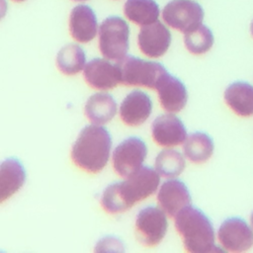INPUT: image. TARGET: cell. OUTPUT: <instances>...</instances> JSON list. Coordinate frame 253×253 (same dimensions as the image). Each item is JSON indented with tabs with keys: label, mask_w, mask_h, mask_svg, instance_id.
Returning a JSON list of instances; mask_svg holds the SVG:
<instances>
[{
	"label": "cell",
	"mask_w": 253,
	"mask_h": 253,
	"mask_svg": "<svg viewBox=\"0 0 253 253\" xmlns=\"http://www.w3.org/2000/svg\"><path fill=\"white\" fill-rule=\"evenodd\" d=\"M159 173L143 166L126 181L109 185L102 194L101 206L109 213H121L151 196L158 188Z\"/></svg>",
	"instance_id": "obj_1"
},
{
	"label": "cell",
	"mask_w": 253,
	"mask_h": 253,
	"mask_svg": "<svg viewBox=\"0 0 253 253\" xmlns=\"http://www.w3.org/2000/svg\"><path fill=\"white\" fill-rule=\"evenodd\" d=\"M112 146L109 131L98 125L85 126L71 148V159L80 169L98 173L106 166Z\"/></svg>",
	"instance_id": "obj_2"
},
{
	"label": "cell",
	"mask_w": 253,
	"mask_h": 253,
	"mask_svg": "<svg viewBox=\"0 0 253 253\" xmlns=\"http://www.w3.org/2000/svg\"><path fill=\"white\" fill-rule=\"evenodd\" d=\"M175 226L184 247L191 253L218 251L214 244V231L204 212L192 206L184 208L175 216Z\"/></svg>",
	"instance_id": "obj_3"
},
{
	"label": "cell",
	"mask_w": 253,
	"mask_h": 253,
	"mask_svg": "<svg viewBox=\"0 0 253 253\" xmlns=\"http://www.w3.org/2000/svg\"><path fill=\"white\" fill-rule=\"evenodd\" d=\"M121 71V83L126 86H138L155 89L159 78L167 72L158 62L147 61L131 55H126L117 61Z\"/></svg>",
	"instance_id": "obj_4"
},
{
	"label": "cell",
	"mask_w": 253,
	"mask_h": 253,
	"mask_svg": "<svg viewBox=\"0 0 253 253\" xmlns=\"http://www.w3.org/2000/svg\"><path fill=\"white\" fill-rule=\"evenodd\" d=\"M128 25L119 17L105 19L99 27V47L108 59L120 60L128 50Z\"/></svg>",
	"instance_id": "obj_5"
},
{
	"label": "cell",
	"mask_w": 253,
	"mask_h": 253,
	"mask_svg": "<svg viewBox=\"0 0 253 253\" xmlns=\"http://www.w3.org/2000/svg\"><path fill=\"white\" fill-rule=\"evenodd\" d=\"M162 18L168 26L185 34L202 25L204 10L193 0H172L163 8Z\"/></svg>",
	"instance_id": "obj_6"
},
{
	"label": "cell",
	"mask_w": 253,
	"mask_h": 253,
	"mask_svg": "<svg viewBox=\"0 0 253 253\" xmlns=\"http://www.w3.org/2000/svg\"><path fill=\"white\" fill-rule=\"evenodd\" d=\"M168 227L163 210L147 207L141 210L135 218L136 239L145 246H155L163 239Z\"/></svg>",
	"instance_id": "obj_7"
},
{
	"label": "cell",
	"mask_w": 253,
	"mask_h": 253,
	"mask_svg": "<svg viewBox=\"0 0 253 253\" xmlns=\"http://www.w3.org/2000/svg\"><path fill=\"white\" fill-rule=\"evenodd\" d=\"M145 143L137 137L122 141L113 152V166L118 175L127 178L141 168L146 157Z\"/></svg>",
	"instance_id": "obj_8"
},
{
	"label": "cell",
	"mask_w": 253,
	"mask_h": 253,
	"mask_svg": "<svg viewBox=\"0 0 253 253\" xmlns=\"http://www.w3.org/2000/svg\"><path fill=\"white\" fill-rule=\"evenodd\" d=\"M221 246L230 252H243L253 246V229L239 217L225 219L217 231Z\"/></svg>",
	"instance_id": "obj_9"
},
{
	"label": "cell",
	"mask_w": 253,
	"mask_h": 253,
	"mask_svg": "<svg viewBox=\"0 0 253 253\" xmlns=\"http://www.w3.org/2000/svg\"><path fill=\"white\" fill-rule=\"evenodd\" d=\"M137 43L140 51L146 56L160 57L167 51L171 43V34L161 22L156 21L141 27Z\"/></svg>",
	"instance_id": "obj_10"
},
{
	"label": "cell",
	"mask_w": 253,
	"mask_h": 253,
	"mask_svg": "<svg viewBox=\"0 0 253 253\" xmlns=\"http://www.w3.org/2000/svg\"><path fill=\"white\" fill-rule=\"evenodd\" d=\"M83 76L90 87L98 90H110L121 83L119 65L102 58L90 60L84 67Z\"/></svg>",
	"instance_id": "obj_11"
},
{
	"label": "cell",
	"mask_w": 253,
	"mask_h": 253,
	"mask_svg": "<svg viewBox=\"0 0 253 253\" xmlns=\"http://www.w3.org/2000/svg\"><path fill=\"white\" fill-rule=\"evenodd\" d=\"M151 134L158 145L166 147L179 145L187 138L184 124L172 114L157 117L152 123Z\"/></svg>",
	"instance_id": "obj_12"
},
{
	"label": "cell",
	"mask_w": 253,
	"mask_h": 253,
	"mask_svg": "<svg viewBox=\"0 0 253 253\" xmlns=\"http://www.w3.org/2000/svg\"><path fill=\"white\" fill-rule=\"evenodd\" d=\"M155 89L161 107L170 113H178L186 106L188 94L185 85L176 77L165 72L158 80Z\"/></svg>",
	"instance_id": "obj_13"
},
{
	"label": "cell",
	"mask_w": 253,
	"mask_h": 253,
	"mask_svg": "<svg viewBox=\"0 0 253 253\" xmlns=\"http://www.w3.org/2000/svg\"><path fill=\"white\" fill-rule=\"evenodd\" d=\"M157 202L170 217H175L184 208L191 206V196L186 185L176 179L162 184L157 195Z\"/></svg>",
	"instance_id": "obj_14"
},
{
	"label": "cell",
	"mask_w": 253,
	"mask_h": 253,
	"mask_svg": "<svg viewBox=\"0 0 253 253\" xmlns=\"http://www.w3.org/2000/svg\"><path fill=\"white\" fill-rule=\"evenodd\" d=\"M151 111L150 98L141 91H132L123 100L120 107V117L125 125L137 126L148 119Z\"/></svg>",
	"instance_id": "obj_15"
},
{
	"label": "cell",
	"mask_w": 253,
	"mask_h": 253,
	"mask_svg": "<svg viewBox=\"0 0 253 253\" xmlns=\"http://www.w3.org/2000/svg\"><path fill=\"white\" fill-rule=\"evenodd\" d=\"M97 19L93 10L86 5L72 9L69 17V31L72 38L79 42L92 41L97 34Z\"/></svg>",
	"instance_id": "obj_16"
},
{
	"label": "cell",
	"mask_w": 253,
	"mask_h": 253,
	"mask_svg": "<svg viewBox=\"0 0 253 253\" xmlns=\"http://www.w3.org/2000/svg\"><path fill=\"white\" fill-rule=\"evenodd\" d=\"M226 105L240 117L253 116V86L246 82H234L224 91Z\"/></svg>",
	"instance_id": "obj_17"
},
{
	"label": "cell",
	"mask_w": 253,
	"mask_h": 253,
	"mask_svg": "<svg viewBox=\"0 0 253 253\" xmlns=\"http://www.w3.org/2000/svg\"><path fill=\"white\" fill-rule=\"evenodd\" d=\"M26 172L17 159H6L0 167V202L9 199L24 185Z\"/></svg>",
	"instance_id": "obj_18"
},
{
	"label": "cell",
	"mask_w": 253,
	"mask_h": 253,
	"mask_svg": "<svg viewBox=\"0 0 253 253\" xmlns=\"http://www.w3.org/2000/svg\"><path fill=\"white\" fill-rule=\"evenodd\" d=\"M85 116L93 125H104L110 122L117 113V104L114 98L107 93L92 95L84 108Z\"/></svg>",
	"instance_id": "obj_19"
},
{
	"label": "cell",
	"mask_w": 253,
	"mask_h": 253,
	"mask_svg": "<svg viewBox=\"0 0 253 253\" xmlns=\"http://www.w3.org/2000/svg\"><path fill=\"white\" fill-rule=\"evenodd\" d=\"M124 12L129 21L142 27L158 20L159 7L154 0H126Z\"/></svg>",
	"instance_id": "obj_20"
},
{
	"label": "cell",
	"mask_w": 253,
	"mask_h": 253,
	"mask_svg": "<svg viewBox=\"0 0 253 253\" xmlns=\"http://www.w3.org/2000/svg\"><path fill=\"white\" fill-rule=\"evenodd\" d=\"M186 157L194 163H203L209 160L213 152L212 139L205 132H193L184 141Z\"/></svg>",
	"instance_id": "obj_21"
},
{
	"label": "cell",
	"mask_w": 253,
	"mask_h": 253,
	"mask_svg": "<svg viewBox=\"0 0 253 253\" xmlns=\"http://www.w3.org/2000/svg\"><path fill=\"white\" fill-rule=\"evenodd\" d=\"M85 65V52L77 44L63 46L56 55V66L65 75H74Z\"/></svg>",
	"instance_id": "obj_22"
},
{
	"label": "cell",
	"mask_w": 253,
	"mask_h": 253,
	"mask_svg": "<svg viewBox=\"0 0 253 253\" xmlns=\"http://www.w3.org/2000/svg\"><path fill=\"white\" fill-rule=\"evenodd\" d=\"M185 168L183 155L174 149L162 150L155 159V170L160 176L173 178L180 175Z\"/></svg>",
	"instance_id": "obj_23"
},
{
	"label": "cell",
	"mask_w": 253,
	"mask_h": 253,
	"mask_svg": "<svg viewBox=\"0 0 253 253\" xmlns=\"http://www.w3.org/2000/svg\"><path fill=\"white\" fill-rule=\"evenodd\" d=\"M184 42L187 49L193 54H203L211 49L213 44L211 31L205 25L185 33Z\"/></svg>",
	"instance_id": "obj_24"
},
{
	"label": "cell",
	"mask_w": 253,
	"mask_h": 253,
	"mask_svg": "<svg viewBox=\"0 0 253 253\" xmlns=\"http://www.w3.org/2000/svg\"><path fill=\"white\" fill-rule=\"evenodd\" d=\"M250 221H251V225H252V227H253V211H252L251 216H250Z\"/></svg>",
	"instance_id": "obj_25"
},
{
	"label": "cell",
	"mask_w": 253,
	"mask_h": 253,
	"mask_svg": "<svg viewBox=\"0 0 253 253\" xmlns=\"http://www.w3.org/2000/svg\"><path fill=\"white\" fill-rule=\"evenodd\" d=\"M250 30H251V34H252V36H253V21H252V23H251V26H250Z\"/></svg>",
	"instance_id": "obj_26"
},
{
	"label": "cell",
	"mask_w": 253,
	"mask_h": 253,
	"mask_svg": "<svg viewBox=\"0 0 253 253\" xmlns=\"http://www.w3.org/2000/svg\"><path fill=\"white\" fill-rule=\"evenodd\" d=\"M13 1H16V2H22V1H25V0H13Z\"/></svg>",
	"instance_id": "obj_27"
},
{
	"label": "cell",
	"mask_w": 253,
	"mask_h": 253,
	"mask_svg": "<svg viewBox=\"0 0 253 253\" xmlns=\"http://www.w3.org/2000/svg\"><path fill=\"white\" fill-rule=\"evenodd\" d=\"M73 1H77V2H79V1H86V0H73Z\"/></svg>",
	"instance_id": "obj_28"
}]
</instances>
